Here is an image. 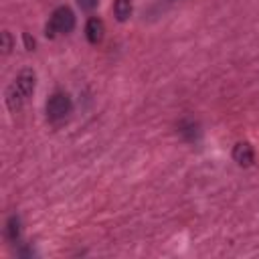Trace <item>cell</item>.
Here are the masks:
<instances>
[{"mask_svg": "<svg viewBox=\"0 0 259 259\" xmlns=\"http://www.w3.org/2000/svg\"><path fill=\"white\" fill-rule=\"evenodd\" d=\"M113 12H115V18L117 20H127L130 14H132V0H115L113 4Z\"/></svg>", "mask_w": 259, "mask_h": 259, "instance_id": "52a82bcc", "label": "cell"}, {"mask_svg": "<svg viewBox=\"0 0 259 259\" xmlns=\"http://www.w3.org/2000/svg\"><path fill=\"white\" fill-rule=\"evenodd\" d=\"M34 83H36V77H34V73H32L30 69L20 71L18 77H16V81H14V85L20 89V93H22L24 97H28V95L34 91Z\"/></svg>", "mask_w": 259, "mask_h": 259, "instance_id": "5b68a950", "label": "cell"}, {"mask_svg": "<svg viewBox=\"0 0 259 259\" xmlns=\"http://www.w3.org/2000/svg\"><path fill=\"white\" fill-rule=\"evenodd\" d=\"M180 134L186 138V140H190V142H194L196 138H198V125L194 123V121H188V123H182L180 125Z\"/></svg>", "mask_w": 259, "mask_h": 259, "instance_id": "9c48e42d", "label": "cell"}, {"mask_svg": "<svg viewBox=\"0 0 259 259\" xmlns=\"http://www.w3.org/2000/svg\"><path fill=\"white\" fill-rule=\"evenodd\" d=\"M99 0H77V4L81 6V10H93L97 6Z\"/></svg>", "mask_w": 259, "mask_h": 259, "instance_id": "8fae6325", "label": "cell"}, {"mask_svg": "<svg viewBox=\"0 0 259 259\" xmlns=\"http://www.w3.org/2000/svg\"><path fill=\"white\" fill-rule=\"evenodd\" d=\"M24 45H26L28 51H34V38H30L28 32H24Z\"/></svg>", "mask_w": 259, "mask_h": 259, "instance_id": "7c38bea8", "label": "cell"}, {"mask_svg": "<svg viewBox=\"0 0 259 259\" xmlns=\"http://www.w3.org/2000/svg\"><path fill=\"white\" fill-rule=\"evenodd\" d=\"M75 28V14L69 6H59L53 14L51 20L47 24V36H55V34H67Z\"/></svg>", "mask_w": 259, "mask_h": 259, "instance_id": "6da1fadb", "label": "cell"}, {"mask_svg": "<svg viewBox=\"0 0 259 259\" xmlns=\"http://www.w3.org/2000/svg\"><path fill=\"white\" fill-rule=\"evenodd\" d=\"M233 160L239 164V166H251L253 160H255V152L251 148L249 142H239L235 144L233 148Z\"/></svg>", "mask_w": 259, "mask_h": 259, "instance_id": "3957f363", "label": "cell"}, {"mask_svg": "<svg viewBox=\"0 0 259 259\" xmlns=\"http://www.w3.org/2000/svg\"><path fill=\"white\" fill-rule=\"evenodd\" d=\"M103 34H105L103 20H101V18L91 16V18L87 20V24H85V36H87V40H89L91 45H97V42H101Z\"/></svg>", "mask_w": 259, "mask_h": 259, "instance_id": "277c9868", "label": "cell"}, {"mask_svg": "<svg viewBox=\"0 0 259 259\" xmlns=\"http://www.w3.org/2000/svg\"><path fill=\"white\" fill-rule=\"evenodd\" d=\"M26 97L20 93V89L12 83L10 87H8V91H6V103H8V107L12 109V111H16L20 105H22V101H24Z\"/></svg>", "mask_w": 259, "mask_h": 259, "instance_id": "8992f818", "label": "cell"}, {"mask_svg": "<svg viewBox=\"0 0 259 259\" xmlns=\"http://www.w3.org/2000/svg\"><path fill=\"white\" fill-rule=\"evenodd\" d=\"M71 109H73V103L67 93H53L47 101V115L51 121L65 119L71 113Z\"/></svg>", "mask_w": 259, "mask_h": 259, "instance_id": "7a4b0ae2", "label": "cell"}, {"mask_svg": "<svg viewBox=\"0 0 259 259\" xmlns=\"http://www.w3.org/2000/svg\"><path fill=\"white\" fill-rule=\"evenodd\" d=\"M10 49H12V36H10L8 30H4V32H2V53L8 55Z\"/></svg>", "mask_w": 259, "mask_h": 259, "instance_id": "30bf717a", "label": "cell"}, {"mask_svg": "<svg viewBox=\"0 0 259 259\" xmlns=\"http://www.w3.org/2000/svg\"><path fill=\"white\" fill-rule=\"evenodd\" d=\"M6 237H8V241H18V237H20V219L16 214H12L6 221Z\"/></svg>", "mask_w": 259, "mask_h": 259, "instance_id": "ba28073f", "label": "cell"}]
</instances>
